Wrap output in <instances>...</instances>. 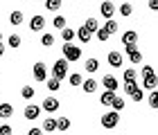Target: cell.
I'll return each mask as SVG.
<instances>
[{
  "instance_id": "cell-35",
  "label": "cell",
  "mask_w": 158,
  "mask_h": 135,
  "mask_svg": "<svg viewBox=\"0 0 158 135\" xmlns=\"http://www.w3.org/2000/svg\"><path fill=\"white\" fill-rule=\"evenodd\" d=\"M104 27H109V32H111V34H115L120 25H118V23H115L113 18H106V25H104Z\"/></svg>"
},
{
  "instance_id": "cell-10",
  "label": "cell",
  "mask_w": 158,
  "mask_h": 135,
  "mask_svg": "<svg viewBox=\"0 0 158 135\" xmlns=\"http://www.w3.org/2000/svg\"><path fill=\"white\" fill-rule=\"evenodd\" d=\"M30 30L32 32H43V30H45V18H43V16H32Z\"/></svg>"
},
{
  "instance_id": "cell-36",
  "label": "cell",
  "mask_w": 158,
  "mask_h": 135,
  "mask_svg": "<svg viewBox=\"0 0 158 135\" xmlns=\"http://www.w3.org/2000/svg\"><path fill=\"white\" fill-rule=\"evenodd\" d=\"M135 77H138V72H135L133 68H127V70H124V81H133Z\"/></svg>"
},
{
  "instance_id": "cell-5",
  "label": "cell",
  "mask_w": 158,
  "mask_h": 135,
  "mask_svg": "<svg viewBox=\"0 0 158 135\" xmlns=\"http://www.w3.org/2000/svg\"><path fill=\"white\" fill-rule=\"evenodd\" d=\"M41 108L45 113H56V110H59V99H56V97H45L43 104H41Z\"/></svg>"
},
{
  "instance_id": "cell-7",
  "label": "cell",
  "mask_w": 158,
  "mask_h": 135,
  "mask_svg": "<svg viewBox=\"0 0 158 135\" xmlns=\"http://www.w3.org/2000/svg\"><path fill=\"white\" fill-rule=\"evenodd\" d=\"M124 52H127L129 59H131V63H140L142 61V54H140V50L135 45H124Z\"/></svg>"
},
{
  "instance_id": "cell-12",
  "label": "cell",
  "mask_w": 158,
  "mask_h": 135,
  "mask_svg": "<svg viewBox=\"0 0 158 135\" xmlns=\"http://www.w3.org/2000/svg\"><path fill=\"white\" fill-rule=\"evenodd\" d=\"M77 38L81 41V43H88V41L93 38V32L86 25H81V27H77Z\"/></svg>"
},
{
  "instance_id": "cell-23",
  "label": "cell",
  "mask_w": 158,
  "mask_h": 135,
  "mask_svg": "<svg viewBox=\"0 0 158 135\" xmlns=\"http://www.w3.org/2000/svg\"><path fill=\"white\" fill-rule=\"evenodd\" d=\"M61 5H63V0H45V9H48V11L61 9Z\"/></svg>"
},
{
  "instance_id": "cell-41",
  "label": "cell",
  "mask_w": 158,
  "mask_h": 135,
  "mask_svg": "<svg viewBox=\"0 0 158 135\" xmlns=\"http://www.w3.org/2000/svg\"><path fill=\"white\" fill-rule=\"evenodd\" d=\"M149 9H152V11H158V0H149Z\"/></svg>"
},
{
  "instance_id": "cell-24",
  "label": "cell",
  "mask_w": 158,
  "mask_h": 135,
  "mask_svg": "<svg viewBox=\"0 0 158 135\" xmlns=\"http://www.w3.org/2000/svg\"><path fill=\"white\" fill-rule=\"evenodd\" d=\"M118 11L122 14V16H127V18H129V16L133 14V7H131V2H122V5L118 7Z\"/></svg>"
},
{
  "instance_id": "cell-8",
  "label": "cell",
  "mask_w": 158,
  "mask_h": 135,
  "mask_svg": "<svg viewBox=\"0 0 158 135\" xmlns=\"http://www.w3.org/2000/svg\"><path fill=\"white\" fill-rule=\"evenodd\" d=\"M32 74H34V79L36 81H45V77H48V68L43 66V63H34V70H32Z\"/></svg>"
},
{
  "instance_id": "cell-15",
  "label": "cell",
  "mask_w": 158,
  "mask_h": 135,
  "mask_svg": "<svg viewBox=\"0 0 158 135\" xmlns=\"http://www.w3.org/2000/svg\"><path fill=\"white\" fill-rule=\"evenodd\" d=\"M113 99H115V90H104L102 97H99V101H102V106H111Z\"/></svg>"
},
{
  "instance_id": "cell-34",
  "label": "cell",
  "mask_w": 158,
  "mask_h": 135,
  "mask_svg": "<svg viewBox=\"0 0 158 135\" xmlns=\"http://www.w3.org/2000/svg\"><path fill=\"white\" fill-rule=\"evenodd\" d=\"M52 25L56 27V30H63V27H66V18H63V16H54Z\"/></svg>"
},
{
  "instance_id": "cell-11",
  "label": "cell",
  "mask_w": 158,
  "mask_h": 135,
  "mask_svg": "<svg viewBox=\"0 0 158 135\" xmlns=\"http://www.w3.org/2000/svg\"><path fill=\"white\" fill-rule=\"evenodd\" d=\"M135 43H138V34L133 30H127L122 34V45H135Z\"/></svg>"
},
{
  "instance_id": "cell-6",
  "label": "cell",
  "mask_w": 158,
  "mask_h": 135,
  "mask_svg": "<svg viewBox=\"0 0 158 135\" xmlns=\"http://www.w3.org/2000/svg\"><path fill=\"white\" fill-rule=\"evenodd\" d=\"M25 119H30V122H34V119H39V115H41V106H36V104H30V106H25Z\"/></svg>"
},
{
  "instance_id": "cell-2",
  "label": "cell",
  "mask_w": 158,
  "mask_h": 135,
  "mask_svg": "<svg viewBox=\"0 0 158 135\" xmlns=\"http://www.w3.org/2000/svg\"><path fill=\"white\" fill-rule=\"evenodd\" d=\"M120 124V110H115V108H113V110H109V113H104V115H102V126H104V129H115V126Z\"/></svg>"
},
{
  "instance_id": "cell-27",
  "label": "cell",
  "mask_w": 158,
  "mask_h": 135,
  "mask_svg": "<svg viewBox=\"0 0 158 135\" xmlns=\"http://www.w3.org/2000/svg\"><path fill=\"white\" fill-rule=\"evenodd\" d=\"M68 79H70V86H75V88H77V86H81V83H84V77L79 74V72H73V74L68 77Z\"/></svg>"
},
{
  "instance_id": "cell-9",
  "label": "cell",
  "mask_w": 158,
  "mask_h": 135,
  "mask_svg": "<svg viewBox=\"0 0 158 135\" xmlns=\"http://www.w3.org/2000/svg\"><path fill=\"white\" fill-rule=\"evenodd\" d=\"M99 14H102L104 18H113V14H115V7H113L111 0H104V2L99 5Z\"/></svg>"
},
{
  "instance_id": "cell-17",
  "label": "cell",
  "mask_w": 158,
  "mask_h": 135,
  "mask_svg": "<svg viewBox=\"0 0 158 135\" xmlns=\"http://www.w3.org/2000/svg\"><path fill=\"white\" fill-rule=\"evenodd\" d=\"M84 68H86V72H88V74H95L97 68H99V61L97 59H88V61L84 63Z\"/></svg>"
},
{
  "instance_id": "cell-39",
  "label": "cell",
  "mask_w": 158,
  "mask_h": 135,
  "mask_svg": "<svg viewBox=\"0 0 158 135\" xmlns=\"http://www.w3.org/2000/svg\"><path fill=\"white\" fill-rule=\"evenodd\" d=\"M0 135H11V126L9 124H2V126H0Z\"/></svg>"
},
{
  "instance_id": "cell-37",
  "label": "cell",
  "mask_w": 158,
  "mask_h": 135,
  "mask_svg": "<svg viewBox=\"0 0 158 135\" xmlns=\"http://www.w3.org/2000/svg\"><path fill=\"white\" fill-rule=\"evenodd\" d=\"M135 88H138V83H135V79H133V81H127V83H124V92H127V95H131V92H133Z\"/></svg>"
},
{
  "instance_id": "cell-1",
  "label": "cell",
  "mask_w": 158,
  "mask_h": 135,
  "mask_svg": "<svg viewBox=\"0 0 158 135\" xmlns=\"http://www.w3.org/2000/svg\"><path fill=\"white\" fill-rule=\"evenodd\" d=\"M68 59L63 56V59H59V61H54V66H52V77H56V79H66L68 77Z\"/></svg>"
},
{
  "instance_id": "cell-18",
  "label": "cell",
  "mask_w": 158,
  "mask_h": 135,
  "mask_svg": "<svg viewBox=\"0 0 158 135\" xmlns=\"http://www.w3.org/2000/svg\"><path fill=\"white\" fill-rule=\"evenodd\" d=\"M23 18H25L23 11H18V9L9 14V23H11V25H23Z\"/></svg>"
},
{
  "instance_id": "cell-42",
  "label": "cell",
  "mask_w": 158,
  "mask_h": 135,
  "mask_svg": "<svg viewBox=\"0 0 158 135\" xmlns=\"http://www.w3.org/2000/svg\"><path fill=\"white\" fill-rule=\"evenodd\" d=\"M30 135H41V129H36V126H34V129H30Z\"/></svg>"
},
{
  "instance_id": "cell-22",
  "label": "cell",
  "mask_w": 158,
  "mask_h": 135,
  "mask_svg": "<svg viewBox=\"0 0 158 135\" xmlns=\"http://www.w3.org/2000/svg\"><path fill=\"white\" fill-rule=\"evenodd\" d=\"M70 129V119L68 117H56V131H68Z\"/></svg>"
},
{
  "instance_id": "cell-33",
  "label": "cell",
  "mask_w": 158,
  "mask_h": 135,
  "mask_svg": "<svg viewBox=\"0 0 158 135\" xmlns=\"http://www.w3.org/2000/svg\"><path fill=\"white\" fill-rule=\"evenodd\" d=\"M149 106H152V108H158V90L149 92Z\"/></svg>"
},
{
  "instance_id": "cell-29",
  "label": "cell",
  "mask_w": 158,
  "mask_h": 135,
  "mask_svg": "<svg viewBox=\"0 0 158 135\" xmlns=\"http://www.w3.org/2000/svg\"><path fill=\"white\" fill-rule=\"evenodd\" d=\"M41 45L43 47H52L54 45V36H52V34H43V36H41Z\"/></svg>"
},
{
  "instance_id": "cell-20",
  "label": "cell",
  "mask_w": 158,
  "mask_h": 135,
  "mask_svg": "<svg viewBox=\"0 0 158 135\" xmlns=\"http://www.w3.org/2000/svg\"><path fill=\"white\" fill-rule=\"evenodd\" d=\"M11 115H14V106H11V104H7V101H5V104H0V117H5V119H7V117H11Z\"/></svg>"
},
{
  "instance_id": "cell-25",
  "label": "cell",
  "mask_w": 158,
  "mask_h": 135,
  "mask_svg": "<svg viewBox=\"0 0 158 135\" xmlns=\"http://www.w3.org/2000/svg\"><path fill=\"white\" fill-rule=\"evenodd\" d=\"M95 34H97V41H102V43L111 38V32H109V27H99V30H97Z\"/></svg>"
},
{
  "instance_id": "cell-26",
  "label": "cell",
  "mask_w": 158,
  "mask_h": 135,
  "mask_svg": "<svg viewBox=\"0 0 158 135\" xmlns=\"http://www.w3.org/2000/svg\"><path fill=\"white\" fill-rule=\"evenodd\" d=\"M20 43H23V38H20L18 34H11V36L7 38V45H9V47H14V50H16V47H20Z\"/></svg>"
},
{
  "instance_id": "cell-44",
  "label": "cell",
  "mask_w": 158,
  "mask_h": 135,
  "mask_svg": "<svg viewBox=\"0 0 158 135\" xmlns=\"http://www.w3.org/2000/svg\"><path fill=\"white\" fill-rule=\"evenodd\" d=\"M0 41H2V34H0Z\"/></svg>"
},
{
  "instance_id": "cell-31",
  "label": "cell",
  "mask_w": 158,
  "mask_h": 135,
  "mask_svg": "<svg viewBox=\"0 0 158 135\" xmlns=\"http://www.w3.org/2000/svg\"><path fill=\"white\" fill-rule=\"evenodd\" d=\"M131 99L133 101H142V99H145V88H135L131 92Z\"/></svg>"
},
{
  "instance_id": "cell-13",
  "label": "cell",
  "mask_w": 158,
  "mask_h": 135,
  "mask_svg": "<svg viewBox=\"0 0 158 135\" xmlns=\"http://www.w3.org/2000/svg\"><path fill=\"white\" fill-rule=\"evenodd\" d=\"M106 59H109V66L111 68H122V54L120 52H109Z\"/></svg>"
},
{
  "instance_id": "cell-19",
  "label": "cell",
  "mask_w": 158,
  "mask_h": 135,
  "mask_svg": "<svg viewBox=\"0 0 158 135\" xmlns=\"http://www.w3.org/2000/svg\"><path fill=\"white\" fill-rule=\"evenodd\" d=\"M75 36H77V30H70V27H63V30H61V38H63V43L73 41Z\"/></svg>"
},
{
  "instance_id": "cell-28",
  "label": "cell",
  "mask_w": 158,
  "mask_h": 135,
  "mask_svg": "<svg viewBox=\"0 0 158 135\" xmlns=\"http://www.w3.org/2000/svg\"><path fill=\"white\" fill-rule=\"evenodd\" d=\"M61 86V79H56V77H52V79H48V90L50 92H56Z\"/></svg>"
},
{
  "instance_id": "cell-4",
  "label": "cell",
  "mask_w": 158,
  "mask_h": 135,
  "mask_svg": "<svg viewBox=\"0 0 158 135\" xmlns=\"http://www.w3.org/2000/svg\"><path fill=\"white\" fill-rule=\"evenodd\" d=\"M156 86H158V77H156V72H149V74H145L142 77V88L145 90H156Z\"/></svg>"
},
{
  "instance_id": "cell-21",
  "label": "cell",
  "mask_w": 158,
  "mask_h": 135,
  "mask_svg": "<svg viewBox=\"0 0 158 135\" xmlns=\"http://www.w3.org/2000/svg\"><path fill=\"white\" fill-rule=\"evenodd\" d=\"M43 131H45V133L56 131V119H54V117H48L45 122H43Z\"/></svg>"
},
{
  "instance_id": "cell-3",
  "label": "cell",
  "mask_w": 158,
  "mask_h": 135,
  "mask_svg": "<svg viewBox=\"0 0 158 135\" xmlns=\"http://www.w3.org/2000/svg\"><path fill=\"white\" fill-rule=\"evenodd\" d=\"M61 50H63V56H66L68 61H79V59H81V47L73 45L70 41H68L66 45H61Z\"/></svg>"
},
{
  "instance_id": "cell-30",
  "label": "cell",
  "mask_w": 158,
  "mask_h": 135,
  "mask_svg": "<svg viewBox=\"0 0 158 135\" xmlns=\"http://www.w3.org/2000/svg\"><path fill=\"white\" fill-rule=\"evenodd\" d=\"M86 27H88V30L93 32V34H95L97 30H99V23H97V18H86V23H84Z\"/></svg>"
},
{
  "instance_id": "cell-43",
  "label": "cell",
  "mask_w": 158,
  "mask_h": 135,
  "mask_svg": "<svg viewBox=\"0 0 158 135\" xmlns=\"http://www.w3.org/2000/svg\"><path fill=\"white\" fill-rule=\"evenodd\" d=\"M2 54H5V43L0 41V56H2Z\"/></svg>"
},
{
  "instance_id": "cell-14",
  "label": "cell",
  "mask_w": 158,
  "mask_h": 135,
  "mask_svg": "<svg viewBox=\"0 0 158 135\" xmlns=\"http://www.w3.org/2000/svg\"><path fill=\"white\" fill-rule=\"evenodd\" d=\"M102 83H104V88H106V90H118V86H120L118 79H115L113 74H106L104 79H102Z\"/></svg>"
},
{
  "instance_id": "cell-16",
  "label": "cell",
  "mask_w": 158,
  "mask_h": 135,
  "mask_svg": "<svg viewBox=\"0 0 158 135\" xmlns=\"http://www.w3.org/2000/svg\"><path fill=\"white\" fill-rule=\"evenodd\" d=\"M81 88H84V92H86V95H93V92L97 90V81H95V79H84Z\"/></svg>"
},
{
  "instance_id": "cell-40",
  "label": "cell",
  "mask_w": 158,
  "mask_h": 135,
  "mask_svg": "<svg viewBox=\"0 0 158 135\" xmlns=\"http://www.w3.org/2000/svg\"><path fill=\"white\" fill-rule=\"evenodd\" d=\"M149 72H154V68H152V66H142V70H140V74L145 77V74H149Z\"/></svg>"
},
{
  "instance_id": "cell-32",
  "label": "cell",
  "mask_w": 158,
  "mask_h": 135,
  "mask_svg": "<svg viewBox=\"0 0 158 135\" xmlns=\"http://www.w3.org/2000/svg\"><path fill=\"white\" fill-rule=\"evenodd\" d=\"M20 95H23V99H32L34 97V88L32 86H23L20 88Z\"/></svg>"
},
{
  "instance_id": "cell-38",
  "label": "cell",
  "mask_w": 158,
  "mask_h": 135,
  "mask_svg": "<svg viewBox=\"0 0 158 135\" xmlns=\"http://www.w3.org/2000/svg\"><path fill=\"white\" fill-rule=\"evenodd\" d=\"M113 108H115V110H122V108H124V99H120L118 95H115V99H113Z\"/></svg>"
}]
</instances>
